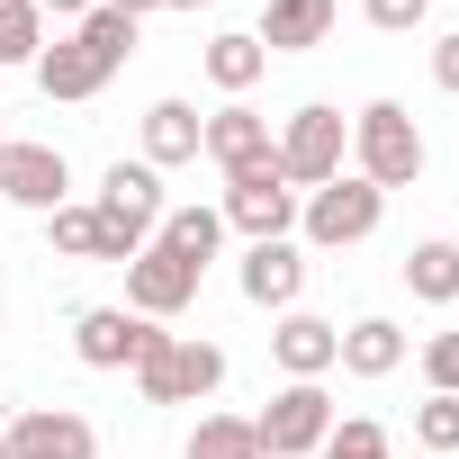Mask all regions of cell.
I'll return each instance as SVG.
<instances>
[{
  "label": "cell",
  "mask_w": 459,
  "mask_h": 459,
  "mask_svg": "<svg viewBox=\"0 0 459 459\" xmlns=\"http://www.w3.org/2000/svg\"><path fill=\"white\" fill-rule=\"evenodd\" d=\"M271 153H280V180L307 198V189H325V180L351 171V117L333 100H307V108H289V126L271 135Z\"/></svg>",
  "instance_id": "obj_1"
},
{
  "label": "cell",
  "mask_w": 459,
  "mask_h": 459,
  "mask_svg": "<svg viewBox=\"0 0 459 459\" xmlns=\"http://www.w3.org/2000/svg\"><path fill=\"white\" fill-rule=\"evenodd\" d=\"M351 171L369 189H414L423 180V126H414L405 100H369L351 117Z\"/></svg>",
  "instance_id": "obj_2"
},
{
  "label": "cell",
  "mask_w": 459,
  "mask_h": 459,
  "mask_svg": "<svg viewBox=\"0 0 459 459\" xmlns=\"http://www.w3.org/2000/svg\"><path fill=\"white\" fill-rule=\"evenodd\" d=\"M378 216H387V189H369L360 171H342V180H325V189L298 198V244L307 253H351V244L378 235Z\"/></svg>",
  "instance_id": "obj_3"
},
{
  "label": "cell",
  "mask_w": 459,
  "mask_h": 459,
  "mask_svg": "<svg viewBox=\"0 0 459 459\" xmlns=\"http://www.w3.org/2000/svg\"><path fill=\"white\" fill-rule=\"evenodd\" d=\"M135 387H144V405H207L225 387V351L198 333H153V351L135 360Z\"/></svg>",
  "instance_id": "obj_4"
},
{
  "label": "cell",
  "mask_w": 459,
  "mask_h": 459,
  "mask_svg": "<svg viewBox=\"0 0 459 459\" xmlns=\"http://www.w3.org/2000/svg\"><path fill=\"white\" fill-rule=\"evenodd\" d=\"M253 432H262V459H316L325 432H333V396H325V378H280L271 405L253 414Z\"/></svg>",
  "instance_id": "obj_5"
},
{
  "label": "cell",
  "mask_w": 459,
  "mask_h": 459,
  "mask_svg": "<svg viewBox=\"0 0 459 459\" xmlns=\"http://www.w3.org/2000/svg\"><path fill=\"white\" fill-rule=\"evenodd\" d=\"M216 216H225V235H244V244H280V235H298V189L280 180V153L225 180Z\"/></svg>",
  "instance_id": "obj_6"
},
{
  "label": "cell",
  "mask_w": 459,
  "mask_h": 459,
  "mask_svg": "<svg viewBox=\"0 0 459 459\" xmlns=\"http://www.w3.org/2000/svg\"><path fill=\"white\" fill-rule=\"evenodd\" d=\"M198 280H207L198 262H180L171 244H144V253L126 262V307H135L144 325H171L180 307H198Z\"/></svg>",
  "instance_id": "obj_7"
},
{
  "label": "cell",
  "mask_w": 459,
  "mask_h": 459,
  "mask_svg": "<svg viewBox=\"0 0 459 459\" xmlns=\"http://www.w3.org/2000/svg\"><path fill=\"white\" fill-rule=\"evenodd\" d=\"M0 198L28 207V216H55V207L73 198V162H64V144H28V135H10V153H0Z\"/></svg>",
  "instance_id": "obj_8"
},
{
  "label": "cell",
  "mask_w": 459,
  "mask_h": 459,
  "mask_svg": "<svg viewBox=\"0 0 459 459\" xmlns=\"http://www.w3.org/2000/svg\"><path fill=\"white\" fill-rule=\"evenodd\" d=\"M153 333H162V325H144L135 307H82V316H73V360H82V369H135V360L153 351Z\"/></svg>",
  "instance_id": "obj_9"
},
{
  "label": "cell",
  "mask_w": 459,
  "mask_h": 459,
  "mask_svg": "<svg viewBox=\"0 0 459 459\" xmlns=\"http://www.w3.org/2000/svg\"><path fill=\"white\" fill-rule=\"evenodd\" d=\"M235 289H244L253 307L289 316V307L307 298V244H298V235H280V244H244V271H235Z\"/></svg>",
  "instance_id": "obj_10"
},
{
  "label": "cell",
  "mask_w": 459,
  "mask_h": 459,
  "mask_svg": "<svg viewBox=\"0 0 459 459\" xmlns=\"http://www.w3.org/2000/svg\"><path fill=\"white\" fill-rule=\"evenodd\" d=\"M10 459H100V432L73 405H28L10 423Z\"/></svg>",
  "instance_id": "obj_11"
},
{
  "label": "cell",
  "mask_w": 459,
  "mask_h": 459,
  "mask_svg": "<svg viewBox=\"0 0 459 459\" xmlns=\"http://www.w3.org/2000/svg\"><path fill=\"white\" fill-rule=\"evenodd\" d=\"M271 135H280V126H271V117L253 108V100H225V108L207 117V135H198V153H207V162H216L225 180H235V171H253V162H271Z\"/></svg>",
  "instance_id": "obj_12"
},
{
  "label": "cell",
  "mask_w": 459,
  "mask_h": 459,
  "mask_svg": "<svg viewBox=\"0 0 459 459\" xmlns=\"http://www.w3.org/2000/svg\"><path fill=\"white\" fill-rule=\"evenodd\" d=\"M333 351H342V325H325V316H307V307H289V316L271 325L280 378H333Z\"/></svg>",
  "instance_id": "obj_13"
},
{
  "label": "cell",
  "mask_w": 459,
  "mask_h": 459,
  "mask_svg": "<svg viewBox=\"0 0 459 459\" xmlns=\"http://www.w3.org/2000/svg\"><path fill=\"white\" fill-rule=\"evenodd\" d=\"M91 207H100V216H117V225H135V235H153L171 198H162V171H153V162H108Z\"/></svg>",
  "instance_id": "obj_14"
},
{
  "label": "cell",
  "mask_w": 459,
  "mask_h": 459,
  "mask_svg": "<svg viewBox=\"0 0 459 459\" xmlns=\"http://www.w3.org/2000/svg\"><path fill=\"white\" fill-rule=\"evenodd\" d=\"M333 369H351V378H396V369H405V325H396V316H351Z\"/></svg>",
  "instance_id": "obj_15"
},
{
  "label": "cell",
  "mask_w": 459,
  "mask_h": 459,
  "mask_svg": "<svg viewBox=\"0 0 459 459\" xmlns=\"http://www.w3.org/2000/svg\"><path fill=\"white\" fill-rule=\"evenodd\" d=\"M262 55H316L333 37V0H262Z\"/></svg>",
  "instance_id": "obj_16"
},
{
  "label": "cell",
  "mask_w": 459,
  "mask_h": 459,
  "mask_svg": "<svg viewBox=\"0 0 459 459\" xmlns=\"http://www.w3.org/2000/svg\"><path fill=\"white\" fill-rule=\"evenodd\" d=\"M28 73H37V91H46V100H64V108H73V100H100V91H108V73H100V64L82 55V37H46V55H37Z\"/></svg>",
  "instance_id": "obj_17"
},
{
  "label": "cell",
  "mask_w": 459,
  "mask_h": 459,
  "mask_svg": "<svg viewBox=\"0 0 459 459\" xmlns=\"http://www.w3.org/2000/svg\"><path fill=\"white\" fill-rule=\"evenodd\" d=\"M198 135H207V117H198L189 100H153V108H144V153H135V162H153V171L198 162Z\"/></svg>",
  "instance_id": "obj_18"
},
{
  "label": "cell",
  "mask_w": 459,
  "mask_h": 459,
  "mask_svg": "<svg viewBox=\"0 0 459 459\" xmlns=\"http://www.w3.org/2000/svg\"><path fill=\"white\" fill-rule=\"evenodd\" d=\"M198 64H207V82H216L225 100H244V91L271 73V55H262V37H253V28H225V37H207V55H198Z\"/></svg>",
  "instance_id": "obj_19"
},
{
  "label": "cell",
  "mask_w": 459,
  "mask_h": 459,
  "mask_svg": "<svg viewBox=\"0 0 459 459\" xmlns=\"http://www.w3.org/2000/svg\"><path fill=\"white\" fill-rule=\"evenodd\" d=\"M153 244H171L180 262H198V271H207V262L225 253V216H216V207H198V198H180V207H162Z\"/></svg>",
  "instance_id": "obj_20"
},
{
  "label": "cell",
  "mask_w": 459,
  "mask_h": 459,
  "mask_svg": "<svg viewBox=\"0 0 459 459\" xmlns=\"http://www.w3.org/2000/svg\"><path fill=\"white\" fill-rule=\"evenodd\" d=\"M405 289H414L423 307H459V244H450V235H423V244L405 253Z\"/></svg>",
  "instance_id": "obj_21"
},
{
  "label": "cell",
  "mask_w": 459,
  "mask_h": 459,
  "mask_svg": "<svg viewBox=\"0 0 459 459\" xmlns=\"http://www.w3.org/2000/svg\"><path fill=\"white\" fill-rule=\"evenodd\" d=\"M73 37H82V55H91V64H100V73L117 82V64L135 55V37H144V19H126V10H108V0H100V10H91V19L73 28Z\"/></svg>",
  "instance_id": "obj_22"
},
{
  "label": "cell",
  "mask_w": 459,
  "mask_h": 459,
  "mask_svg": "<svg viewBox=\"0 0 459 459\" xmlns=\"http://www.w3.org/2000/svg\"><path fill=\"white\" fill-rule=\"evenodd\" d=\"M180 459H262V432H253V414H198Z\"/></svg>",
  "instance_id": "obj_23"
},
{
  "label": "cell",
  "mask_w": 459,
  "mask_h": 459,
  "mask_svg": "<svg viewBox=\"0 0 459 459\" xmlns=\"http://www.w3.org/2000/svg\"><path fill=\"white\" fill-rule=\"evenodd\" d=\"M46 55V10L37 0H0V73H28Z\"/></svg>",
  "instance_id": "obj_24"
},
{
  "label": "cell",
  "mask_w": 459,
  "mask_h": 459,
  "mask_svg": "<svg viewBox=\"0 0 459 459\" xmlns=\"http://www.w3.org/2000/svg\"><path fill=\"white\" fill-rule=\"evenodd\" d=\"M316 459H396V441H387V423H369V414H333V432H325Z\"/></svg>",
  "instance_id": "obj_25"
},
{
  "label": "cell",
  "mask_w": 459,
  "mask_h": 459,
  "mask_svg": "<svg viewBox=\"0 0 459 459\" xmlns=\"http://www.w3.org/2000/svg\"><path fill=\"white\" fill-rule=\"evenodd\" d=\"M46 235H55L64 262H91V253H100V207H91V198H64V207L46 216Z\"/></svg>",
  "instance_id": "obj_26"
},
{
  "label": "cell",
  "mask_w": 459,
  "mask_h": 459,
  "mask_svg": "<svg viewBox=\"0 0 459 459\" xmlns=\"http://www.w3.org/2000/svg\"><path fill=\"white\" fill-rule=\"evenodd\" d=\"M414 441H423V459H459V396H423L414 405Z\"/></svg>",
  "instance_id": "obj_27"
},
{
  "label": "cell",
  "mask_w": 459,
  "mask_h": 459,
  "mask_svg": "<svg viewBox=\"0 0 459 459\" xmlns=\"http://www.w3.org/2000/svg\"><path fill=\"white\" fill-rule=\"evenodd\" d=\"M360 19L387 28V37H414V28L432 19V0H360Z\"/></svg>",
  "instance_id": "obj_28"
},
{
  "label": "cell",
  "mask_w": 459,
  "mask_h": 459,
  "mask_svg": "<svg viewBox=\"0 0 459 459\" xmlns=\"http://www.w3.org/2000/svg\"><path fill=\"white\" fill-rule=\"evenodd\" d=\"M423 378H432V396H459V333L423 342Z\"/></svg>",
  "instance_id": "obj_29"
},
{
  "label": "cell",
  "mask_w": 459,
  "mask_h": 459,
  "mask_svg": "<svg viewBox=\"0 0 459 459\" xmlns=\"http://www.w3.org/2000/svg\"><path fill=\"white\" fill-rule=\"evenodd\" d=\"M432 82H441V91H450V100H459V28H450V37H441V46H432Z\"/></svg>",
  "instance_id": "obj_30"
},
{
  "label": "cell",
  "mask_w": 459,
  "mask_h": 459,
  "mask_svg": "<svg viewBox=\"0 0 459 459\" xmlns=\"http://www.w3.org/2000/svg\"><path fill=\"white\" fill-rule=\"evenodd\" d=\"M37 10H46V19H64V28H82V19L100 10V0H37Z\"/></svg>",
  "instance_id": "obj_31"
},
{
  "label": "cell",
  "mask_w": 459,
  "mask_h": 459,
  "mask_svg": "<svg viewBox=\"0 0 459 459\" xmlns=\"http://www.w3.org/2000/svg\"><path fill=\"white\" fill-rule=\"evenodd\" d=\"M108 10H126V19H144V10H162V0H108Z\"/></svg>",
  "instance_id": "obj_32"
},
{
  "label": "cell",
  "mask_w": 459,
  "mask_h": 459,
  "mask_svg": "<svg viewBox=\"0 0 459 459\" xmlns=\"http://www.w3.org/2000/svg\"><path fill=\"white\" fill-rule=\"evenodd\" d=\"M162 10H189V19H198V10H216V0H162Z\"/></svg>",
  "instance_id": "obj_33"
},
{
  "label": "cell",
  "mask_w": 459,
  "mask_h": 459,
  "mask_svg": "<svg viewBox=\"0 0 459 459\" xmlns=\"http://www.w3.org/2000/svg\"><path fill=\"white\" fill-rule=\"evenodd\" d=\"M0 459H10V423H0Z\"/></svg>",
  "instance_id": "obj_34"
},
{
  "label": "cell",
  "mask_w": 459,
  "mask_h": 459,
  "mask_svg": "<svg viewBox=\"0 0 459 459\" xmlns=\"http://www.w3.org/2000/svg\"><path fill=\"white\" fill-rule=\"evenodd\" d=\"M0 153H10V135H0Z\"/></svg>",
  "instance_id": "obj_35"
}]
</instances>
